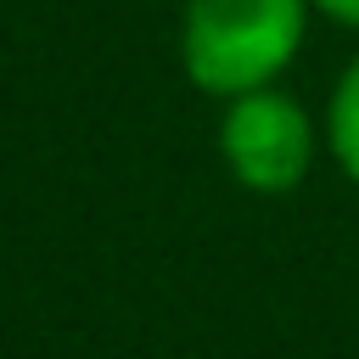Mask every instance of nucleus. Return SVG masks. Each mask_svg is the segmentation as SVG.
<instances>
[{
	"label": "nucleus",
	"mask_w": 359,
	"mask_h": 359,
	"mask_svg": "<svg viewBox=\"0 0 359 359\" xmlns=\"http://www.w3.org/2000/svg\"><path fill=\"white\" fill-rule=\"evenodd\" d=\"M219 146H224L230 174L247 191H292L309 174L314 129H309V112L292 95L264 84V90L230 95L224 123H219Z\"/></svg>",
	"instance_id": "f03ea898"
},
{
	"label": "nucleus",
	"mask_w": 359,
	"mask_h": 359,
	"mask_svg": "<svg viewBox=\"0 0 359 359\" xmlns=\"http://www.w3.org/2000/svg\"><path fill=\"white\" fill-rule=\"evenodd\" d=\"M309 6H320L325 17H337V22H348V28H359V0H309Z\"/></svg>",
	"instance_id": "20e7f679"
},
{
	"label": "nucleus",
	"mask_w": 359,
	"mask_h": 359,
	"mask_svg": "<svg viewBox=\"0 0 359 359\" xmlns=\"http://www.w3.org/2000/svg\"><path fill=\"white\" fill-rule=\"evenodd\" d=\"M309 0H185L180 56L196 90L247 95L275 84V73L303 45Z\"/></svg>",
	"instance_id": "f257e3e1"
},
{
	"label": "nucleus",
	"mask_w": 359,
	"mask_h": 359,
	"mask_svg": "<svg viewBox=\"0 0 359 359\" xmlns=\"http://www.w3.org/2000/svg\"><path fill=\"white\" fill-rule=\"evenodd\" d=\"M331 151L359 180V56L348 62V73L337 79V95H331Z\"/></svg>",
	"instance_id": "7ed1b4c3"
}]
</instances>
